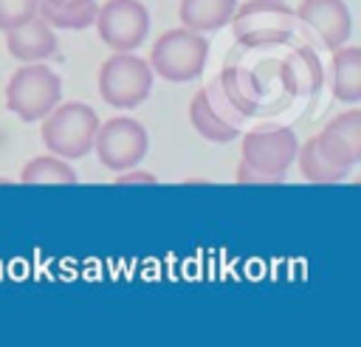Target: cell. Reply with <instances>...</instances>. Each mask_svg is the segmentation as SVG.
Wrapping results in <instances>:
<instances>
[{
	"label": "cell",
	"mask_w": 361,
	"mask_h": 347,
	"mask_svg": "<svg viewBox=\"0 0 361 347\" xmlns=\"http://www.w3.org/2000/svg\"><path fill=\"white\" fill-rule=\"evenodd\" d=\"M296 164H299V172L305 181L310 183H338L350 175V169L333 164L319 147H316V138L299 144V152H296Z\"/></svg>",
	"instance_id": "e0dca14e"
},
{
	"label": "cell",
	"mask_w": 361,
	"mask_h": 347,
	"mask_svg": "<svg viewBox=\"0 0 361 347\" xmlns=\"http://www.w3.org/2000/svg\"><path fill=\"white\" fill-rule=\"evenodd\" d=\"M116 183H118V186H127V183H155V175L147 172V169L130 166V169H124V172H116Z\"/></svg>",
	"instance_id": "603a6c76"
},
{
	"label": "cell",
	"mask_w": 361,
	"mask_h": 347,
	"mask_svg": "<svg viewBox=\"0 0 361 347\" xmlns=\"http://www.w3.org/2000/svg\"><path fill=\"white\" fill-rule=\"evenodd\" d=\"M299 152V138L290 127L282 124H265L254 127L240 138V158L257 172L265 175H282L293 166Z\"/></svg>",
	"instance_id": "52a82bcc"
},
{
	"label": "cell",
	"mask_w": 361,
	"mask_h": 347,
	"mask_svg": "<svg viewBox=\"0 0 361 347\" xmlns=\"http://www.w3.org/2000/svg\"><path fill=\"white\" fill-rule=\"evenodd\" d=\"M6 48L20 62H45L56 54V34L39 14H34L31 20L6 31Z\"/></svg>",
	"instance_id": "7c38bea8"
},
{
	"label": "cell",
	"mask_w": 361,
	"mask_h": 347,
	"mask_svg": "<svg viewBox=\"0 0 361 347\" xmlns=\"http://www.w3.org/2000/svg\"><path fill=\"white\" fill-rule=\"evenodd\" d=\"M39 135L48 147V152L65 158V161H76L85 158L93 150V138L99 130V113L85 104V102H59L48 116L39 118Z\"/></svg>",
	"instance_id": "6da1fadb"
},
{
	"label": "cell",
	"mask_w": 361,
	"mask_h": 347,
	"mask_svg": "<svg viewBox=\"0 0 361 347\" xmlns=\"http://www.w3.org/2000/svg\"><path fill=\"white\" fill-rule=\"evenodd\" d=\"M333 71V96L347 104H358L361 99V48L358 45H338L330 56Z\"/></svg>",
	"instance_id": "5bb4252c"
},
{
	"label": "cell",
	"mask_w": 361,
	"mask_h": 347,
	"mask_svg": "<svg viewBox=\"0 0 361 347\" xmlns=\"http://www.w3.org/2000/svg\"><path fill=\"white\" fill-rule=\"evenodd\" d=\"M48 6H56V8H65V6H79V3H87V0H42Z\"/></svg>",
	"instance_id": "cb8c5ba5"
},
{
	"label": "cell",
	"mask_w": 361,
	"mask_h": 347,
	"mask_svg": "<svg viewBox=\"0 0 361 347\" xmlns=\"http://www.w3.org/2000/svg\"><path fill=\"white\" fill-rule=\"evenodd\" d=\"M96 158L110 172H124L130 166H138L149 150L147 127L130 116H113L110 121L99 124L93 138Z\"/></svg>",
	"instance_id": "8992f818"
},
{
	"label": "cell",
	"mask_w": 361,
	"mask_h": 347,
	"mask_svg": "<svg viewBox=\"0 0 361 347\" xmlns=\"http://www.w3.org/2000/svg\"><path fill=\"white\" fill-rule=\"evenodd\" d=\"M152 68L133 51H113L99 68V96L116 110H133L152 93Z\"/></svg>",
	"instance_id": "3957f363"
},
{
	"label": "cell",
	"mask_w": 361,
	"mask_h": 347,
	"mask_svg": "<svg viewBox=\"0 0 361 347\" xmlns=\"http://www.w3.org/2000/svg\"><path fill=\"white\" fill-rule=\"evenodd\" d=\"M217 85H220L223 96L228 99V104L243 118L259 113L262 99H265V85H262L257 71H248V68H240V65H228V68H223L217 73Z\"/></svg>",
	"instance_id": "4fadbf2b"
},
{
	"label": "cell",
	"mask_w": 361,
	"mask_h": 347,
	"mask_svg": "<svg viewBox=\"0 0 361 347\" xmlns=\"http://www.w3.org/2000/svg\"><path fill=\"white\" fill-rule=\"evenodd\" d=\"M39 0H0V31H8L37 14Z\"/></svg>",
	"instance_id": "ffe728a7"
},
{
	"label": "cell",
	"mask_w": 361,
	"mask_h": 347,
	"mask_svg": "<svg viewBox=\"0 0 361 347\" xmlns=\"http://www.w3.org/2000/svg\"><path fill=\"white\" fill-rule=\"evenodd\" d=\"M102 42L113 51H133L147 39L149 11L141 0H104L93 20Z\"/></svg>",
	"instance_id": "ba28073f"
},
{
	"label": "cell",
	"mask_w": 361,
	"mask_h": 347,
	"mask_svg": "<svg viewBox=\"0 0 361 347\" xmlns=\"http://www.w3.org/2000/svg\"><path fill=\"white\" fill-rule=\"evenodd\" d=\"M234 39L245 48L282 45L293 37L296 14L285 0H248L231 14Z\"/></svg>",
	"instance_id": "5b68a950"
},
{
	"label": "cell",
	"mask_w": 361,
	"mask_h": 347,
	"mask_svg": "<svg viewBox=\"0 0 361 347\" xmlns=\"http://www.w3.org/2000/svg\"><path fill=\"white\" fill-rule=\"evenodd\" d=\"M296 20L319 34L324 48H338L353 34V17L344 0H302L296 6Z\"/></svg>",
	"instance_id": "30bf717a"
},
{
	"label": "cell",
	"mask_w": 361,
	"mask_h": 347,
	"mask_svg": "<svg viewBox=\"0 0 361 347\" xmlns=\"http://www.w3.org/2000/svg\"><path fill=\"white\" fill-rule=\"evenodd\" d=\"M276 79L293 96H313L324 85V65L310 45H299L279 62Z\"/></svg>",
	"instance_id": "8fae6325"
},
{
	"label": "cell",
	"mask_w": 361,
	"mask_h": 347,
	"mask_svg": "<svg viewBox=\"0 0 361 347\" xmlns=\"http://www.w3.org/2000/svg\"><path fill=\"white\" fill-rule=\"evenodd\" d=\"M62 99V79L42 62H23L6 85V107L25 124L48 116Z\"/></svg>",
	"instance_id": "7a4b0ae2"
},
{
	"label": "cell",
	"mask_w": 361,
	"mask_h": 347,
	"mask_svg": "<svg viewBox=\"0 0 361 347\" xmlns=\"http://www.w3.org/2000/svg\"><path fill=\"white\" fill-rule=\"evenodd\" d=\"M96 8H99L96 0H87V3H79V6H65V8H56V6H48V3L39 0L37 14H39L51 28L82 31V28H90V25H93Z\"/></svg>",
	"instance_id": "d6986e66"
},
{
	"label": "cell",
	"mask_w": 361,
	"mask_h": 347,
	"mask_svg": "<svg viewBox=\"0 0 361 347\" xmlns=\"http://www.w3.org/2000/svg\"><path fill=\"white\" fill-rule=\"evenodd\" d=\"M234 8H237V0H180L178 20L189 31L209 34L228 25Z\"/></svg>",
	"instance_id": "9a60e30c"
},
{
	"label": "cell",
	"mask_w": 361,
	"mask_h": 347,
	"mask_svg": "<svg viewBox=\"0 0 361 347\" xmlns=\"http://www.w3.org/2000/svg\"><path fill=\"white\" fill-rule=\"evenodd\" d=\"M209 59V42L203 34L189 28H169L164 31L155 45L149 48V68L166 82H192L203 73Z\"/></svg>",
	"instance_id": "277c9868"
},
{
	"label": "cell",
	"mask_w": 361,
	"mask_h": 347,
	"mask_svg": "<svg viewBox=\"0 0 361 347\" xmlns=\"http://www.w3.org/2000/svg\"><path fill=\"white\" fill-rule=\"evenodd\" d=\"M282 181H285L282 175L257 172V169H251V166L243 164V161H240V166H237V183H245V186H248V183H251V186H257V183H271V186H274V183H282Z\"/></svg>",
	"instance_id": "7402d4cb"
},
{
	"label": "cell",
	"mask_w": 361,
	"mask_h": 347,
	"mask_svg": "<svg viewBox=\"0 0 361 347\" xmlns=\"http://www.w3.org/2000/svg\"><path fill=\"white\" fill-rule=\"evenodd\" d=\"M203 93H206V102H209V107L223 118V121H228V124H234V127H240L243 124V116L228 104V99L223 96V90H220V85H217V79L212 82V85H206L203 87Z\"/></svg>",
	"instance_id": "44dd1931"
},
{
	"label": "cell",
	"mask_w": 361,
	"mask_h": 347,
	"mask_svg": "<svg viewBox=\"0 0 361 347\" xmlns=\"http://www.w3.org/2000/svg\"><path fill=\"white\" fill-rule=\"evenodd\" d=\"M20 181H23V183H51V186L68 183V186H73L79 178H76L73 166H71L65 158L48 152V155H37V158H31V161L23 166Z\"/></svg>",
	"instance_id": "ac0fdd59"
},
{
	"label": "cell",
	"mask_w": 361,
	"mask_h": 347,
	"mask_svg": "<svg viewBox=\"0 0 361 347\" xmlns=\"http://www.w3.org/2000/svg\"><path fill=\"white\" fill-rule=\"evenodd\" d=\"M316 147L338 166L353 169L361 161V110L350 107L333 116L316 135Z\"/></svg>",
	"instance_id": "9c48e42d"
},
{
	"label": "cell",
	"mask_w": 361,
	"mask_h": 347,
	"mask_svg": "<svg viewBox=\"0 0 361 347\" xmlns=\"http://www.w3.org/2000/svg\"><path fill=\"white\" fill-rule=\"evenodd\" d=\"M189 121H192V127L197 130V135L206 138V141H212V144H228V141H234V138L240 135V127L223 121V118L209 107L203 90H197V93L192 96V102H189Z\"/></svg>",
	"instance_id": "2e32d148"
}]
</instances>
